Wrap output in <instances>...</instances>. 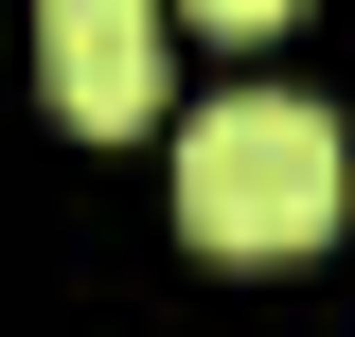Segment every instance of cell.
Masks as SVG:
<instances>
[{
  "label": "cell",
  "mask_w": 355,
  "mask_h": 337,
  "mask_svg": "<svg viewBox=\"0 0 355 337\" xmlns=\"http://www.w3.org/2000/svg\"><path fill=\"white\" fill-rule=\"evenodd\" d=\"M196 18H231V36H266V18H302V0H196Z\"/></svg>",
  "instance_id": "cell-3"
},
{
  "label": "cell",
  "mask_w": 355,
  "mask_h": 337,
  "mask_svg": "<svg viewBox=\"0 0 355 337\" xmlns=\"http://www.w3.org/2000/svg\"><path fill=\"white\" fill-rule=\"evenodd\" d=\"M36 71L71 125H142L160 107V0H36Z\"/></svg>",
  "instance_id": "cell-2"
},
{
  "label": "cell",
  "mask_w": 355,
  "mask_h": 337,
  "mask_svg": "<svg viewBox=\"0 0 355 337\" xmlns=\"http://www.w3.org/2000/svg\"><path fill=\"white\" fill-rule=\"evenodd\" d=\"M178 231H196V249H249V266L320 249V231H338V125H320L302 89L196 107V125H178Z\"/></svg>",
  "instance_id": "cell-1"
}]
</instances>
